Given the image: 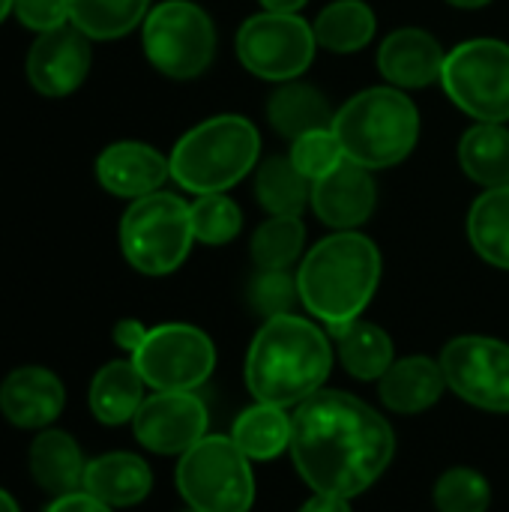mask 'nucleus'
<instances>
[{
  "label": "nucleus",
  "instance_id": "nucleus-1",
  "mask_svg": "<svg viewBox=\"0 0 509 512\" xmlns=\"http://www.w3.org/2000/svg\"><path fill=\"white\" fill-rule=\"evenodd\" d=\"M291 456L300 477L330 498L363 495L390 465V423L342 390H318L291 417Z\"/></svg>",
  "mask_w": 509,
  "mask_h": 512
},
{
  "label": "nucleus",
  "instance_id": "nucleus-2",
  "mask_svg": "<svg viewBox=\"0 0 509 512\" xmlns=\"http://www.w3.org/2000/svg\"><path fill=\"white\" fill-rule=\"evenodd\" d=\"M333 369L327 336L300 315L267 318L246 354L249 393L276 408L300 405L321 390Z\"/></svg>",
  "mask_w": 509,
  "mask_h": 512
},
{
  "label": "nucleus",
  "instance_id": "nucleus-3",
  "mask_svg": "<svg viewBox=\"0 0 509 512\" xmlns=\"http://www.w3.org/2000/svg\"><path fill=\"white\" fill-rule=\"evenodd\" d=\"M381 282V252L357 231H336L315 243L300 264V303L333 330L357 321Z\"/></svg>",
  "mask_w": 509,
  "mask_h": 512
},
{
  "label": "nucleus",
  "instance_id": "nucleus-4",
  "mask_svg": "<svg viewBox=\"0 0 509 512\" xmlns=\"http://www.w3.org/2000/svg\"><path fill=\"white\" fill-rule=\"evenodd\" d=\"M333 132L351 162L369 171L393 168L417 147L420 114L399 87H369L336 111Z\"/></svg>",
  "mask_w": 509,
  "mask_h": 512
},
{
  "label": "nucleus",
  "instance_id": "nucleus-5",
  "mask_svg": "<svg viewBox=\"0 0 509 512\" xmlns=\"http://www.w3.org/2000/svg\"><path fill=\"white\" fill-rule=\"evenodd\" d=\"M261 156V135L240 114H219L189 129L171 150V177L195 195L228 192Z\"/></svg>",
  "mask_w": 509,
  "mask_h": 512
},
{
  "label": "nucleus",
  "instance_id": "nucleus-6",
  "mask_svg": "<svg viewBox=\"0 0 509 512\" xmlns=\"http://www.w3.org/2000/svg\"><path fill=\"white\" fill-rule=\"evenodd\" d=\"M195 243L192 213L180 195L153 192L129 204L120 219V249L144 276L174 273Z\"/></svg>",
  "mask_w": 509,
  "mask_h": 512
},
{
  "label": "nucleus",
  "instance_id": "nucleus-7",
  "mask_svg": "<svg viewBox=\"0 0 509 512\" xmlns=\"http://www.w3.org/2000/svg\"><path fill=\"white\" fill-rule=\"evenodd\" d=\"M177 489L195 512H249L255 501L249 459L225 435H204L180 456Z\"/></svg>",
  "mask_w": 509,
  "mask_h": 512
},
{
  "label": "nucleus",
  "instance_id": "nucleus-8",
  "mask_svg": "<svg viewBox=\"0 0 509 512\" xmlns=\"http://www.w3.org/2000/svg\"><path fill=\"white\" fill-rule=\"evenodd\" d=\"M144 54L168 78L189 81L210 69L216 57V27L192 0H165L141 24Z\"/></svg>",
  "mask_w": 509,
  "mask_h": 512
},
{
  "label": "nucleus",
  "instance_id": "nucleus-9",
  "mask_svg": "<svg viewBox=\"0 0 509 512\" xmlns=\"http://www.w3.org/2000/svg\"><path fill=\"white\" fill-rule=\"evenodd\" d=\"M453 105L480 123L509 120V45L501 39H468L456 45L441 72Z\"/></svg>",
  "mask_w": 509,
  "mask_h": 512
},
{
  "label": "nucleus",
  "instance_id": "nucleus-10",
  "mask_svg": "<svg viewBox=\"0 0 509 512\" xmlns=\"http://www.w3.org/2000/svg\"><path fill=\"white\" fill-rule=\"evenodd\" d=\"M315 30L297 12H258L237 30L240 63L264 81H294L315 60Z\"/></svg>",
  "mask_w": 509,
  "mask_h": 512
},
{
  "label": "nucleus",
  "instance_id": "nucleus-11",
  "mask_svg": "<svg viewBox=\"0 0 509 512\" xmlns=\"http://www.w3.org/2000/svg\"><path fill=\"white\" fill-rule=\"evenodd\" d=\"M132 363L153 390H198L213 375L216 348L192 324H159L132 354Z\"/></svg>",
  "mask_w": 509,
  "mask_h": 512
},
{
  "label": "nucleus",
  "instance_id": "nucleus-12",
  "mask_svg": "<svg viewBox=\"0 0 509 512\" xmlns=\"http://www.w3.org/2000/svg\"><path fill=\"white\" fill-rule=\"evenodd\" d=\"M447 387L468 405L507 414L509 345L489 336H459L441 351Z\"/></svg>",
  "mask_w": 509,
  "mask_h": 512
},
{
  "label": "nucleus",
  "instance_id": "nucleus-13",
  "mask_svg": "<svg viewBox=\"0 0 509 512\" xmlns=\"http://www.w3.org/2000/svg\"><path fill=\"white\" fill-rule=\"evenodd\" d=\"M141 447L159 456H183L207 435V405L195 390H156L132 420Z\"/></svg>",
  "mask_w": 509,
  "mask_h": 512
},
{
  "label": "nucleus",
  "instance_id": "nucleus-14",
  "mask_svg": "<svg viewBox=\"0 0 509 512\" xmlns=\"http://www.w3.org/2000/svg\"><path fill=\"white\" fill-rule=\"evenodd\" d=\"M90 60V36H84L69 21L36 36L27 54V78L36 93L48 99H63L84 84Z\"/></svg>",
  "mask_w": 509,
  "mask_h": 512
},
{
  "label": "nucleus",
  "instance_id": "nucleus-15",
  "mask_svg": "<svg viewBox=\"0 0 509 512\" xmlns=\"http://www.w3.org/2000/svg\"><path fill=\"white\" fill-rule=\"evenodd\" d=\"M66 408L63 381L45 366H21L12 369L0 384V414L30 432L48 429Z\"/></svg>",
  "mask_w": 509,
  "mask_h": 512
},
{
  "label": "nucleus",
  "instance_id": "nucleus-16",
  "mask_svg": "<svg viewBox=\"0 0 509 512\" xmlns=\"http://www.w3.org/2000/svg\"><path fill=\"white\" fill-rule=\"evenodd\" d=\"M309 204L324 225L336 231H354L375 210V180L369 168L345 159L339 168L312 183Z\"/></svg>",
  "mask_w": 509,
  "mask_h": 512
},
{
  "label": "nucleus",
  "instance_id": "nucleus-17",
  "mask_svg": "<svg viewBox=\"0 0 509 512\" xmlns=\"http://www.w3.org/2000/svg\"><path fill=\"white\" fill-rule=\"evenodd\" d=\"M96 177L105 192L138 201L162 189L171 177V159L144 141H114L99 153Z\"/></svg>",
  "mask_w": 509,
  "mask_h": 512
},
{
  "label": "nucleus",
  "instance_id": "nucleus-18",
  "mask_svg": "<svg viewBox=\"0 0 509 512\" xmlns=\"http://www.w3.org/2000/svg\"><path fill=\"white\" fill-rule=\"evenodd\" d=\"M444 60L441 42L423 27H399L378 48V69L399 90H420L441 81Z\"/></svg>",
  "mask_w": 509,
  "mask_h": 512
},
{
  "label": "nucleus",
  "instance_id": "nucleus-19",
  "mask_svg": "<svg viewBox=\"0 0 509 512\" xmlns=\"http://www.w3.org/2000/svg\"><path fill=\"white\" fill-rule=\"evenodd\" d=\"M30 477L39 489H45L51 498H63L72 492H81L87 462L81 456L78 441L63 429H42L30 444Z\"/></svg>",
  "mask_w": 509,
  "mask_h": 512
},
{
  "label": "nucleus",
  "instance_id": "nucleus-20",
  "mask_svg": "<svg viewBox=\"0 0 509 512\" xmlns=\"http://www.w3.org/2000/svg\"><path fill=\"white\" fill-rule=\"evenodd\" d=\"M150 489H153L150 465L135 453H105L90 459L81 486V492L93 495L111 510L141 504L150 495Z\"/></svg>",
  "mask_w": 509,
  "mask_h": 512
},
{
  "label": "nucleus",
  "instance_id": "nucleus-21",
  "mask_svg": "<svg viewBox=\"0 0 509 512\" xmlns=\"http://www.w3.org/2000/svg\"><path fill=\"white\" fill-rule=\"evenodd\" d=\"M447 390V378L441 363L429 357H405L396 360L384 378L378 381L381 402L396 414H420L429 411Z\"/></svg>",
  "mask_w": 509,
  "mask_h": 512
},
{
  "label": "nucleus",
  "instance_id": "nucleus-22",
  "mask_svg": "<svg viewBox=\"0 0 509 512\" xmlns=\"http://www.w3.org/2000/svg\"><path fill=\"white\" fill-rule=\"evenodd\" d=\"M144 378L132 360H111L105 363L90 381V411L102 426H123L132 423L144 396Z\"/></svg>",
  "mask_w": 509,
  "mask_h": 512
},
{
  "label": "nucleus",
  "instance_id": "nucleus-23",
  "mask_svg": "<svg viewBox=\"0 0 509 512\" xmlns=\"http://www.w3.org/2000/svg\"><path fill=\"white\" fill-rule=\"evenodd\" d=\"M333 108L327 102V96L303 81H285L267 102V120L270 126L288 138L297 141L306 132L315 129H330L333 126Z\"/></svg>",
  "mask_w": 509,
  "mask_h": 512
},
{
  "label": "nucleus",
  "instance_id": "nucleus-24",
  "mask_svg": "<svg viewBox=\"0 0 509 512\" xmlns=\"http://www.w3.org/2000/svg\"><path fill=\"white\" fill-rule=\"evenodd\" d=\"M462 171L486 186H509V129L501 123H477L459 141Z\"/></svg>",
  "mask_w": 509,
  "mask_h": 512
},
{
  "label": "nucleus",
  "instance_id": "nucleus-25",
  "mask_svg": "<svg viewBox=\"0 0 509 512\" xmlns=\"http://www.w3.org/2000/svg\"><path fill=\"white\" fill-rule=\"evenodd\" d=\"M339 345V360L348 375L360 381H381L384 372L393 366V339L369 321H351L333 330Z\"/></svg>",
  "mask_w": 509,
  "mask_h": 512
},
{
  "label": "nucleus",
  "instance_id": "nucleus-26",
  "mask_svg": "<svg viewBox=\"0 0 509 512\" xmlns=\"http://www.w3.org/2000/svg\"><path fill=\"white\" fill-rule=\"evenodd\" d=\"M375 27V12L363 0H333L312 24L318 45L333 54H354L366 48L375 36Z\"/></svg>",
  "mask_w": 509,
  "mask_h": 512
},
{
  "label": "nucleus",
  "instance_id": "nucleus-27",
  "mask_svg": "<svg viewBox=\"0 0 509 512\" xmlns=\"http://www.w3.org/2000/svg\"><path fill=\"white\" fill-rule=\"evenodd\" d=\"M468 237L483 261L509 270V186L486 189L468 213Z\"/></svg>",
  "mask_w": 509,
  "mask_h": 512
},
{
  "label": "nucleus",
  "instance_id": "nucleus-28",
  "mask_svg": "<svg viewBox=\"0 0 509 512\" xmlns=\"http://www.w3.org/2000/svg\"><path fill=\"white\" fill-rule=\"evenodd\" d=\"M231 438L246 453V459H276L291 447V417L285 414V408L258 402L237 417Z\"/></svg>",
  "mask_w": 509,
  "mask_h": 512
},
{
  "label": "nucleus",
  "instance_id": "nucleus-29",
  "mask_svg": "<svg viewBox=\"0 0 509 512\" xmlns=\"http://www.w3.org/2000/svg\"><path fill=\"white\" fill-rule=\"evenodd\" d=\"M258 204L270 216H300L312 195V180H306L291 156H270L261 162L255 177Z\"/></svg>",
  "mask_w": 509,
  "mask_h": 512
},
{
  "label": "nucleus",
  "instance_id": "nucleus-30",
  "mask_svg": "<svg viewBox=\"0 0 509 512\" xmlns=\"http://www.w3.org/2000/svg\"><path fill=\"white\" fill-rule=\"evenodd\" d=\"M150 0H69V21L90 39H120L144 24Z\"/></svg>",
  "mask_w": 509,
  "mask_h": 512
},
{
  "label": "nucleus",
  "instance_id": "nucleus-31",
  "mask_svg": "<svg viewBox=\"0 0 509 512\" xmlns=\"http://www.w3.org/2000/svg\"><path fill=\"white\" fill-rule=\"evenodd\" d=\"M306 243L300 216H270L252 237V261L258 270H288Z\"/></svg>",
  "mask_w": 509,
  "mask_h": 512
},
{
  "label": "nucleus",
  "instance_id": "nucleus-32",
  "mask_svg": "<svg viewBox=\"0 0 509 512\" xmlns=\"http://www.w3.org/2000/svg\"><path fill=\"white\" fill-rule=\"evenodd\" d=\"M189 213H192V234L204 246H225L237 240V234L243 231V213L237 201L228 198L225 192L198 195L189 204Z\"/></svg>",
  "mask_w": 509,
  "mask_h": 512
},
{
  "label": "nucleus",
  "instance_id": "nucleus-33",
  "mask_svg": "<svg viewBox=\"0 0 509 512\" xmlns=\"http://www.w3.org/2000/svg\"><path fill=\"white\" fill-rule=\"evenodd\" d=\"M432 498L438 512H486L492 489L489 480L474 468H450L438 477Z\"/></svg>",
  "mask_w": 509,
  "mask_h": 512
},
{
  "label": "nucleus",
  "instance_id": "nucleus-34",
  "mask_svg": "<svg viewBox=\"0 0 509 512\" xmlns=\"http://www.w3.org/2000/svg\"><path fill=\"white\" fill-rule=\"evenodd\" d=\"M345 150L330 129H315V132H306L300 135L294 144H291V162L297 165V171L306 177V180H321L324 174H330L333 168H339L345 162Z\"/></svg>",
  "mask_w": 509,
  "mask_h": 512
},
{
  "label": "nucleus",
  "instance_id": "nucleus-35",
  "mask_svg": "<svg viewBox=\"0 0 509 512\" xmlns=\"http://www.w3.org/2000/svg\"><path fill=\"white\" fill-rule=\"evenodd\" d=\"M297 300V276H288V270H258V276L249 285V303L258 315H264V321L291 315Z\"/></svg>",
  "mask_w": 509,
  "mask_h": 512
},
{
  "label": "nucleus",
  "instance_id": "nucleus-36",
  "mask_svg": "<svg viewBox=\"0 0 509 512\" xmlns=\"http://www.w3.org/2000/svg\"><path fill=\"white\" fill-rule=\"evenodd\" d=\"M12 12L33 33H48L69 24V0H15Z\"/></svg>",
  "mask_w": 509,
  "mask_h": 512
},
{
  "label": "nucleus",
  "instance_id": "nucleus-37",
  "mask_svg": "<svg viewBox=\"0 0 509 512\" xmlns=\"http://www.w3.org/2000/svg\"><path fill=\"white\" fill-rule=\"evenodd\" d=\"M147 327L141 324V321H135V318H123V321H117L114 324V345L120 348V351H126V354H135L141 345H144V339H147Z\"/></svg>",
  "mask_w": 509,
  "mask_h": 512
},
{
  "label": "nucleus",
  "instance_id": "nucleus-38",
  "mask_svg": "<svg viewBox=\"0 0 509 512\" xmlns=\"http://www.w3.org/2000/svg\"><path fill=\"white\" fill-rule=\"evenodd\" d=\"M45 512H111V507L102 504V501H96V498L87 495V492H72V495L54 498L51 507Z\"/></svg>",
  "mask_w": 509,
  "mask_h": 512
},
{
  "label": "nucleus",
  "instance_id": "nucleus-39",
  "mask_svg": "<svg viewBox=\"0 0 509 512\" xmlns=\"http://www.w3.org/2000/svg\"><path fill=\"white\" fill-rule=\"evenodd\" d=\"M300 512H351L345 498H330V495H315L312 501L303 504Z\"/></svg>",
  "mask_w": 509,
  "mask_h": 512
},
{
  "label": "nucleus",
  "instance_id": "nucleus-40",
  "mask_svg": "<svg viewBox=\"0 0 509 512\" xmlns=\"http://www.w3.org/2000/svg\"><path fill=\"white\" fill-rule=\"evenodd\" d=\"M309 0H261L267 12H300Z\"/></svg>",
  "mask_w": 509,
  "mask_h": 512
},
{
  "label": "nucleus",
  "instance_id": "nucleus-41",
  "mask_svg": "<svg viewBox=\"0 0 509 512\" xmlns=\"http://www.w3.org/2000/svg\"><path fill=\"white\" fill-rule=\"evenodd\" d=\"M0 512H21L18 510V504H15V498H12L6 489H0Z\"/></svg>",
  "mask_w": 509,
  "mask_h": 512
},
{
  "label": "nucleus",
  "instance_id": "nucleus-42",
  "mask_svg": "<svg viewBox=\"0 0 509 512\" xmlns=\"http://www.w3.org/2000/svg\"><path fill=\"white\" fill-rule=\"evenodd\" d=\"M450 6H459V9H480V6H486V3H492V0H447Z\"/></svg>",
  "mask_w": 509,
  "mask_h": 512
},
{
  "label": "nucleus",
  "instance_id": "nucleus-43",
  "mask_svg": "<svg viewBox=\"0 0 509 512\" xmlns=\"http://www.w3.org/2000/svg\"><path fill=\"white\" fill-rule=\"evenodd\" d=\"M15 9V0H0V24L6 21V15Z\"/></svg>",
  "mask_w": 509,
  "mask_h": 512
},
{
  "label": "nucleus",
  "instance_id": "nucleus-44",
  "mask_svg": "<svg viewBox=\"0 0 509 512\" xmlns=\"http://www.w3.org/2000/svg\"><path fill=\"white\" fill-rule=\"evenodd\" d=\"M189 512H195V510H189Z\"/></svg>",
  "mask_w": 509,
  "mask_h": 512
}]
</instances>
